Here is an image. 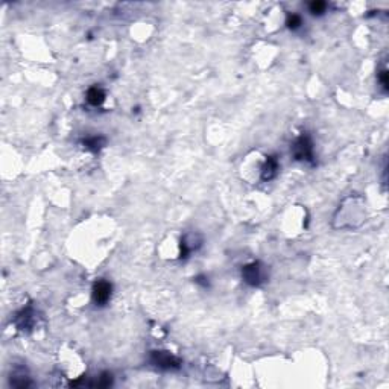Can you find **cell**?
I'll return each mask as SVG.
<instances>
[{"label": "cell", "instance_id": "cell-10", "mask_svg": "<svg viewBox=\"0 0 389 389\" xmlns=\"http://www.w3.org/2000/svg\"><path fill=\"white\" fill-rule=\"evenodd\" d=\"M11 385L14 388H27L32 383H30V379L27 376H25L23 372H19V374H12L11 376Z\"/></svg>", "mask_w": 389, "mask_h": 389}, {"label": "cell", "instance_id": "cell-1", "mask_svg": "<svg viewBox=\"0 0 389 389\" xmlns=\"http://www.w3.org/2000/svg\"><path fill=\"white\" fill-rule=\"evenodd\" d=\"M242 278L246 285H250L253 287H259V286H261L268 282L269 272H268V268L264 266L263 263L254 261V263H250V264H246V266L242 268Z\"/></svg>", "mask_w": 389, "mask_h": 389}, {"label": "cell", "instance_id": "cell-4", "mask_svg": "<svg viewBox=\"0 0 389 389\" xmlns=\"http://www.w3.org/2000/svg\"><path fill=\"white\" fill-rule=\"evenodd\" d=\"M35 315H37L35 313V309L29 304V306L23 307L20 312L15 313L14 324H15V327H17L19 330L29 332V330H32V327L35 325V321H37Z\"/></svg>", "mask_w": 389, "mask_h": 389}, {"label": "cell", "instance_id": "cell-2", "mask_svg": "<svg viewBox=\"0 0 389 389\" xmlns=\"http://www.w3.org/2000/svg\"><path fill=\"white\" fill-rule=\"evenodd\" d=\"M292 152L295 160L306 161L310 164H315V149L313 142L307 134H301L292 145Z\"/></svg>", "mask_w": 389, "mask_h": 389}, {"label": "cell", "instance_id": "cell-8", "mask_svg": "<svg viewBox=\"0 0 389 389\" xmlns=\"http://www.w3.org/2000/svg\"><path fill=\"white\" fill-rule=\"evenodd\" d=\"M106 143L105 137H101V135H95V137H88V138H84L82 140V145L87 151H91V152H99Z\"/></svg>", "mask_w": 389, "mask_h": 389}, {"label": "cell", "instance_id": "cell-13", "mask_svg": "<svg viewBox=\"0 0 389 389\" xmlns=\"http://www.w3.org/2000/svg\"><path fill=\"white\" fill-rule=\"evenodd\" d=\"M379 82H380V85H382V88H383L385 91H388V88H389V79H388V70H382V72L379 73Z\"/></svg>", "mask_w": 389, "mask_h": 389}, {"label": "cell", "instance_id": "cell-3", "mask_svg": "<svg viewBox=\"0 0 389 389\" xmlns=\"http://www.w3.org/2000/svg\"><path fill=\"white\" fill-rule=\"evenodd\" d=\"M149 362L152 366L161 371H177L181 368V361L175 354L164 350H154L149 354Z\"/></svg>", "mask_w": 389, "mask_h": 389}, {"label": "cell", "instance_id": "cell-14", "mask_svg": "<svg viewBox=\"0 0 389 389\" xmlns=\"http://www.w3.org/2000/svg\"><path fill=\"white\" fill-rule=\"evenodd\" d=\"M195 282H196L199 286H202V287H208V278H207L206 275H198V277L195 278Z\"/></svg>", "mask_w": 389, "mask_h": 389}, {"label": "cell", "instance_id": "cell-11", "mask_svg": "<svg viewBox=\"0 0 389 389\" xmlns=\"http://www.w3.org/2000/svg\"><path fill=\"white\" fill-rule=\"evenodd\" d=\"M286 25H287V27H289V29H292V30H297V29H300V27H301V25H303V19H301V15H298V14H292V15H289L287 20H286Z\"/></svg>", "mask_w": 389, "mask_h": 389}, {"label": "cell", "instance_id": "cell-6", "mask_svg": "<svg viewBox=\"0 0 389 389\" xmlns=\"http://www.w3.org/2000/svg\"><path fill=\"white\" fill-rule=\"evenodd\" d=\"M278 172V161L275 157H268L266 163H264L263 169H261V180L263 181H271L272 178H275Z\"/></svg>", "mask_w": 389, "mask_h": 389}, {"label": "cell", "instance_id": "cell-9", "mask_svg": "<svg viewBox=\"0 0 389 389\" xmlns=\"http://www.w3.org/2000/svg\"><path fill=\"white\" fill-rule=\"evenodd\" d=\"M111 385H113V376L110 374V372H102L99 377H96L95 382L88 383V386H91V388H108Z\"/></svg>", "mask_w": 389, "mask_h": 389}, {"label": "cell", "instance_id": "cell-12", "mask_svg": "<svg viewBox=\"0 0 389 389\" xmlns=\"http://www.w3.org/2000/svg\"><path fill=\"white\" fill-rule=\"evenodd\" d=\"M325 9H327V3L325 2H319V0H316V2L309 3V11L312 12L313 15H321L322 12H325Z\"/></svg>", "mask_w": 389, "mask_h": 389}, {"label": "cell", "instance_id": "cell-5", "mask_svg": "<svg viewBox=\"0 0 389 389\" xmlns=\"http://www.w3.org/2000/svg\"><path fill=\"white\" fill-rule=\"evenodd\" d=\"M111 295H113V286L106 280H98L93 285V301H95L96 306H105L111 300Z\"/></svg>", "mask_w": 389, "mask_h": 389}, {"label": "cell", "instance_id": "cell-7", "mask_svg": "<svg viewBox=\"0 0 389 389\" xmlns=\"http://www.w3.org/2000/svg\"><path fill=\"white\" fill-rule=\"evenodd\" d=\"M106 95L101 87H91L87 91V102L93 106H99L105 102Z\"/></svg>", "mask_w": 389, "mask_h": 389}]
</instances>
